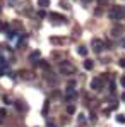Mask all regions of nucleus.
Instances as JSON below:
<instances>
[{"mask_svg":"<svg viewBox=\"0 0 125 127\" xmlns=\"http://www.w3.org/2000/svg\"><path fill=\"white\" fill-rule=\"evenodd\" d=\"M124 16H125V10L122 7H113V9L110 10V17H111V19H122Z\"/></svg>","mask_w":125,"mask_h":127,"instance_id":"nucleus-1","label":"nucleus"},{"mask_svg":"<svg viewBox=\"0 0 125 127\" xmlns=\"http://www.w3.org/2000/svg\"><path fill=\"white\" fill-rule=\"evenodd\" d=\"M103 86V83H101V79H93V83H91V88L93 89H96V91H100V88Z\"/></svg>","mask_w":125,"mask_h":127,"instance_id":"nucleus-2","label":"nucleus"},{"mask_svg":"<svg viewBox=\"0 0 125 127\" xmlns=\"http://www.w3.org/2000/svg\"><path fill=\"white\" fill-rule=\"evenodd\" d=\"M60 69H62V72L63 74H69V72H74V67H72V65H67V64H65V65H60Z\"/></svg>","mask_w":125,"mask_h":127,"instance_id":"nucleus-3","label":"nucleus"},{"mask_svg":"<svg viewBox=\"0 0 125 127\" xmlns=\"http://www.w3.org/2000/svg\"><path fill=\"white\" fill-rule=\"evenodd\" d=\"M93 45H94V52H101L103 50V43L100 41V40H94Z\"/></svg>","mask_w":125,"mask_h":127,"instance_id":"nucleus-4","label":"nucleus"},{"mask_svg":"<svg viewBox=\"0 0 125 127\" xmlns=\"http://www.w3.org/2000/svg\"><path fill=\"white\" fill-rule=\"evenodd\" d=\"M38 3H40V7H48L50 5V0H38Z\"/></svg>","mask_w":125,"mask_h":127,"instance_id":"nucleus-5","label":"nucleus"},{"mask_svg":"<svg viewBox=\"0 0 125 127\" xmlns=\"http://www.w3.org/2000/svg\"><path fill=\"white\" fill-rule=\"evenodd\" d=\"M84 67L89 70V69H93V60H86V64H84Z\"/></svg>","mask_w":125,"mask_h":127,"instance_id":"nucleus-6","label":"nucleus"},{"mask_svg":"<svg viewBox=\"0 0 125 127\" xmlns=\"http://www.w3.org/2000/svg\"><path fill=\"white\" fill-rule=\"evenodd\" d=\"M72 98H75V93L74 91H67V100H72Z\"/></svg>","mask_w":125,"mask_h":127,"instance_id":"nucleus-7","label":"nucleus"},{"mask_svg":"<svg viewBox=\"0 0 125 127\" xmlns=\"http://www.w3.org/2000/svg\"><path fill=\"white\" fill-rule=\"evenodd\" d=\"M50 17H51L53 21H55V19H58V21H63V17H62V16H58V14H51Z\"/></svg>","mask_w":125,"mask_h":127,"instance_id":"nucleus-8","label":"nucleus"},{"mask_svg":"<svg viewBox=\"0 0 125 127\" xmlns=\"http://www.w3.org/2000/svg\"><path fill=\"white\" fill-rule=\"evenodd\" d=\"M79 53H81V55H86V53H87V50H86L84 46H81V48H79Z\"/></svg>","mask_w":125,"mask_h":127,"instance_id":"nucleus-9","label":"nucleus"},{"mask_svg":"<svg viewBox=\"0 0 125 127\" xmlns=\"http://www.w3.org/2000/svg\"><path fill=\"white\" fill-rule=\"evenodd\" d=\"M67 112H69V113H74V106L69 105V106H67Z\"/></svg>","mask_w":125,"mask_h":127,"instance_id":"nucleus-10","label":"nucleus"},{"mask_svg":"<svg viewBox=\"0 0 125 127\" xmlns=\"http://www.w3.org/2000/svg\"><path fill=\"white\" fill-rule=\"evenodd\" d=\"M38 57H40V53H38V52H34V53L31 55V59H38Z\"/></svg>","mask_w":125,"mask_h":127,"instance_id":"nucleus-11","label":"nucleus"},{"mask_svg":"<svg viewBox=\"0 0 125 127\" xmlns=\"http://www.w3.org/2000/svg\"><path fill=\"white\" fill-rule=\"evenodd\" d=\"M118 122H125V117H124V115H118Z\"/></svg>","mask_w":125,"mask_h":127,"instance_id":"nucleus-12","label":"nucleus"},{"mask_svg":"<svg viewBox=\"0 0 125 127\" xmlns=\"http://www.w3.org/2000/svg\"><path fill=\"white\" fill-rule=\"evenodd\" d=\"M120 67H124V69H125V59H122V60H120Z\"/></svg>","mask_w":125,"mask_h":127,"instance_id":"nucleus-13","label":"nucleus"},{"mask_svg":"<svg viewBox=\"0 0 125 127\" xmlns=\"http://www.w3.org/2000/svg\"><path fill=\"white\" fill-rule=\"evenodd\" d=\"M120 83H122V86L125 88V77H122V79H120Z\"/></svg>","mask_w":125,"mask_h":127,"instance_id":"nucleus-14","label":"nucleus"},{"mask_svg":"<svg viewBox=\"0 0 125 127\" xmlns=\"http://www.w3.org/2000/svg\"><path fill=\"white\" fill-rule=\"evenodd\" d=\"M48 127H53V126H51V124H50V126H48Z\"/></svg>","mask_w":125,"mask_h":127,"instance_id":"nucleus-15","label":"nucleus"},{"mask_svg":"<svg viewBox=\"0 0 125 127\" xmlns=\"http://www.w3.org/2000/svg\"><path fill=\"white\" fill-rule=\"evenodd\" d=\"M0 28H2V24H0Z\"/></svg>","mask_w":125,"mask_h":127,"instance_id":"nucleus-16","label":"nucleus"}]
</instances>
